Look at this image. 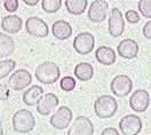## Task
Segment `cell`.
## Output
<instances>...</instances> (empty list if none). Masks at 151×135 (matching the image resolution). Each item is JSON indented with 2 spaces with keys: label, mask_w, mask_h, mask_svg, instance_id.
Wrapping results in <instances>:
<instances>
[{
  "label": "cell",
  "mask_w": 151,
  "mask_h": 135,
  "mask_svg": "<svg viewBox=\"0 0 151 135\" xmlns=\"http://www.w3.org/2000/svg\"><path fill=\"white\" fill-rule=\"evenodd\" d=\"M4 6H5L7 11L13 13V11H15L19 8V1L17 0H6L4 2Z\"/></svg>",
  "instance_id": "obj_28"
},
{
  "label": "cell",
  "mask_w": 151,
  "mask_h": 135,
  "mask_svg": "<svg viewBox=\"0 0 151 135\" xmlns=\"http://www.w3.org/2000/svg\"><path fill=\"white\" fill-rule=\"evenodd\" d=\"M125 31V19L122 11L118 8H113L109 16V33L112 37H120Z\"/></svg>",
  "instance_id": "obj_11"
},
{
  "label": "cell",
  "mask_w": 151,
  "mask_h": 135,
  "mask_svg": "<svg viewBox=\"0 0 151 135\" xmlns=\"http://www.w3.org/2000/svg\"><path fill=\"white\" fill-rule=\"evenodd\" d=\"M60 87L61 89H63L64 92H71L76 87V80L72 77H63L61 79V83H60Z\"/></svg>",
  "instance_id": "obj_26"
},
{
  "label": "cell",
  "mask_w": 151,
  "mask_h": 135,
  "mask_svg": "<svg viewBox=\"0 0 151 135\" xmlns=\"http://www.w3.org/2000/svg\"><path fill=\"white\" fill-rule=\"evenodd\" d=\"M94 36L92 33H89V32H81L73 40V48L80 55L89 54L94 48Z\"/></svg>",
  "instance_id": "obj_6"
},
{
  "label": "cell",
  "mask_w": 151,
  "mask_h": 135,
  "mask_svg": "<svg viewBox=\"0 0 151 135\" xmlns=\"http://www.w3.org/2000/svg\"><path fill=\"white\" fill-rule=\"evenodd\" d=\"M58 106V98L53 93L44 94L37 103V111L41 116H48Z\"/></svg>",
  "instance_id": "obj_14"
},
{
  "label": "cell",
  "mask_w": 151,
  "mask_h": 135,
  "mask_svg": "<svg viewBox=\"0 0 151 135\" xmlns=\"http://www.w3.org/2000/svg\"><path fill=\"white\" fill-rule=\"evenodd\" d=\"M94 125L89 118L85 116L77 117L71 125L68 135H93Z\"/></svg>",
  "instance_id": "obj_8"
},
{
  "label": "cell",
  "mask_w": 151,
  "mask_h": 135,
  "mask_svg": "<svg viewBox=\"0 0 151 135\" xmlns=\"http://www.w3.org/2000/svg\"><path fill=\"white\" fill-rule=\"evenodd\" d=\"M42 9L46 13H56L57 10L61 8L62 1L61 0H42L41 2Z\"/></svg>",
  "instance_id": "obj_24"
},
{
  "label": "cell",
  "mask_w": 151,
  "mask_h": 135,
  "mask_svg": "<svg viewBox=\"0 0 151 135\" xmlns=\"http://www.w3.org/2000/svg\"><path fill=\"white\" fill-rule=\"evenodd\" d=\"M109 4L105 0H95L91 4L88 9V19L94 23H101L106 19Z\"/></svg>",
  "instance_id": "obj_12"
},
{
  "label": "cell",
  "mask_w": 151,
  "mask_h": 135,
  "mask_svg": "<svg viewBox=\"0 0 151 135\" xmlns=\"http://www.w3.org/2000/svg\"><path fill=\"white\" fill-rule=\"evenodd\" d=\"M101 135H119V133H118V131H117L116 128H113V127H108V128L103 129V132H102Z\"/></svg>",
  "instance_id": "obj_30"
},
{
  "label": "cell",
  "mask_w": 151,
  "mask_h": 135,
  "mask_svg": "<svg viewBox=\"0 0 151 135\" xmlns=\"http://www.w3.org/2000/svg\"><path fill=\"white\" fill-rule=\"evenodd\" d=\"M118 54L124 58L131 60L137 56L139 54V45L133 39H124L123 41L119 42L117 47Z\"/></svg>",
  "instance_id": "obj_15"
},
{
  "label": "cell",
  "mask_w": 151,
  "mask_h": 135,
  "mask_svg": "<svg viewBox=\"0 0 151 135\" xmlns=\"http://www.w3.org/2000/svg\"><path fill=\"white\" fill-rule=\"evenodd\" d=\"M38 2V0H35V1H29V0H24V4H27V5H29V6H36Z\"/></svg>",
  "instance_id": "obj_31"
},
{
  "label": "cell",
  "mask_w": 151,
  "mask_h": 135,
  "mask_svg": "<svg viewBox=\"0 0 151 135\" xmlns=\"http://www.w3.org/2000/svg\"><path fill=\"white\" fill-rule=\"evenodd\" d=\"M66 10L72 15H81L86 10L87 0H66L65 2Z\"/></svg>",
  "instance_id": "obj_22"
},
{
  "label": "cell",
  "mask_w": 151,
  "mask_h": 135,
  "mask_svg": "<svg viewBox=\"0 0 151 135\" xmlns=\"http://www.w3.org/2000/svg\"><path fill=\"white\" fill-rule=\"evenodd\" d=\"M44 95V89L42 87L38 86V85H33L30 87L29 89L25 90V93L23 94V102L24 104L31 106L37 104L39 98Z\"/></svg>",
  "instance_id": "obj_19"
},
{
  "label": "cell",
  "mask_w": 151,
  "mask_h": 135,
  "mask_svg": "<svg viewBox=\"0 0 151 135\" xmlns=\"http://www.w3.org/2000/svg\"><path fill=\"white\" fill-rule=\"evenodd\" d=\"M125 17L126 19L129 22V23H132V24H135V23H139L140 22V15H139V13L137 11H135V10H127L126 11V14H125Z\"/></svg>",
  "instance_id": "obj_27"
},
{
  "label": "cell",
  "mask_w": 151,
  "mask_h": 135,
  "mask_svg": "<svg viewBox=\"0 0 151 135\" xmlns=\"http://www.w3.org/2000/svg\"><path fill=\"white\" fill-rule=\"evenodd\" d=\"M32 81V76L25 69H19L15 71L9 78L8 86L14 90H21L28 87Z\"/></svg>",
  "instance_id": "obj_10"
},
{
  "label": "cell",
  "mask_w": 151,
  "mask_h": 135,
  "mask_svg": "<svg viewBox=\"0 0 151 135\" xmlns=\"http://www.w3.org/2000/svg\"><path fill=\"white\" fill-rule=\"evenodd\" d=\"M119 128L124 135H137L142 129L141 118L136 115H127L120 119Z\"/></svg>",
  "instance_id": "obj_5"
},
{
  "label": "cell",
  "mask_w": 151,
  "mask_h": 135,
  "mask_svg": "<svg viewBox=\"0 0 151 135\" xmlns=\"http://www.w3.org/2000/svg\"><path fill=\"white\" fill-rule=\"evenodd\" d=\"M72 120V111L68 106H61L57 111L50 117V125L56 129H64L70 125Z\"/></svg>",
  "instance_id": "obj_9"
},
{
  "label": "cell",
  "mask_w": 151,
  "mask_h": 135,
  "mask_svg": "<svg viewBox=\"0 0 151 135\" xmlns=\"http://www.w3.org/2000/svg\"><path fill=\"white\" fill-rule=\"evenodd\" d=\"M137 7L144 17L151 19V0H140Z\"/></svg>",
  "instance_id": "obj_25"
},
{
  "label": "cell",
  "mask_w": 151,
  "mask_h": 135,
  "mask_svg": "<svg viewBox=\"0 0 151 135\" xmlns=\"http://www.w3.org/2000/svg\"><path fill=\"white\" fill-rule=\"evenodd\" d=\"M23 21L19 16L16 15H7L1 21V29L6 31L7 33H17L22 29Z\"/></svg>",
  "instance_id": "obj_16"
},
{
  "label": "cell",
  "mask_w": 151,
  "mask_h": 135,
  "mask_svg": "<svg viewBox=\"0 0 151 135\" xmlns=\"http://www.w3.org/2000/svg\"><path fill=\"white\" fill-rule=\"evenodd\" d=\"M75 76L81 81H88L94 76V69L89 63H79L75 68Z\"/></svg>",
  "instance_id": "obj_20"
},
{
  "label": "cell",
  "mask_w": 151,
  "mask_h": 135,
  "mask_svg": "<svg viewBox=\"0 0 151 135\" xmlns=\"http://www.w3.org/2000/svg\"><path fill=\"white\" fill-rule=\"evenodd\" d=\"M16 62L14 60H6V61H0V78L4 79L7 77L10 72L15 69Z\"/></svg>",
  "instance_id": "obj_23"
},
{
  "label": "cell",
  "mask_w": 151,
  "mask_h": 135,
  "mask_svg": "<svg viewBox=\"0 0 151 135\" xmlns=\"http://www.w3.org/2000/svg\"><path fill=\"white\" fill-rule=\"evenodd\" d=\"M118 110V103L116 98L110 95L100 96L94 103L95 115L99 118H111Z\"/></svg>",
  "instance_id": "obj_3"
},
{
  "label": "cell",
  "mask_w": 151,
  "mask_h": 135,
  "mask_svg": "<svg viewBox=\"0 0 151 135\" xmlns=\"http://www.w3.org/2000/svg\"><path fill=\"white\" fill-rule=\"evenodd\" d=\"M110 88H111V92L116 96L124 97L132 92L133 81L128 76L119 75V76H116L112 79Z\"/></svg>",
  "instance_id": "obj_4"
},
{
  "label": "cell",
  "mask_w": 151,
  "mask_h": 135,
  "mask_svg": "<svg viewBox=\"0 0 151 135\" xmlns=\"http://www.w3.org/2000/svg\"><path fill=\"white\" fill-rule=\"evenodd\" d=\"M150 104V97L147 90L144 89H137L133 93L129 98V106L136 112H144Z\"/></svg>",
  "instance_id": "obj_13"
},
{
  "label": "cell",
  "mask_w": 151,
  "mask_h": 135,
  "mask_svg": "<svg viewBox=\"0 0 151 135\" xmlns=\"http://www.w3.org/2000/svg\"><path fill=\"white\" fill-rule=\"evenodd\" d=\"M52 33L55 38L60 39V40H65V39L70 38V36L72 34V28H71L70 23H68L66 21L60 19L53 24Z\"/></svg>",
  "instance_id": "obj_17"
},
{
  "label": "cell",
  "mask_w": 151,
  "mask_h": 135,
  "mask_svg": "<svg viewBox=\"0 0 151 135\" xmlns=\"http://www.w3.org/2000/svg\"><path fill=\"white\" fill-rule=\"evenodd\" d=\"M25 29L28 31L29 34L37 37V38H45L48 36V29L47 23L44 19H39V17H29L25 22Z\"/></svg>",
  "instance_id": "obj_7"
},
{
  "label": "cell",
  "mask_w": 151,
  "mask_h": 135,
  "mask_svg": "<svg viewBox=\"0 0 151 135\" xmlns=\"http://www.w3.org/2000/svg\"><path fill=\"white\" fill-rule=\"evenodd\" d=\"M143 36L147 39H151V21L147 22L143 27Z\"/></svg>",
  "instance_id": "obj_29"
},
{
  "label": "cell",
  "mask_w": 151,
  "mask_h": 135,
  "mask_svg": "<svg viewBox=\"0 0 151 135\" xmlns=\"http://www.w3.org/2000/svg\"><path fill=\"white\" fill-rule=\"evenodd\" d=\"M0 47H1V53L0 56L5 57L8 56L10 54L14 53L15 50V44H14V39L12 38L8 34L5 33H0Z\"/></svg>",
  "instance_id": "obj_21"
},
{
  "label": "cell",
  "mask_w": 151,
  "mask_h": 135,
  "mask_svg": "<svg viewBox=\"0 0 151 135\" xmlns=\"http://www.w3.org/2000/svg\"><path fill=\"white\" fill-rule=\"evenodd\" d=\"M61 75L60 68L56 63L54 62H44L40 65H38L36 69V78L38 81L46 84V85H50L54 84L56 80H58Z\"/></svg>",
  "instance_id": "obj_1"
},
{
  "label": "cell",
  "mask_w": 151,
  "mask_h": 135,
  "mask_svg": "<svg viewBox=\"0 0 151 135\" xmlns=\"http://www.w3.org/2000/svg\"><path fill=\"white\" fill-rule=\"evenodd\" d=\"M95 57L99 63H101L103 65H111L116 62V52L111 47L101 46L96 50Z\"/></svg>",
  "instance_id": "obj_18"
},
{
  "label": "cell",
  "mask_w": 151,
  "mask_h": 135,
  "mask_svg": "<svg viewBox=\"0 0 151 135\" xmlns=\"http://www.w3.org/2000/svg\"><path fill=\"white\" fill-rule=\"evenodd\" d=\"M36 126V119L31 111L29 110H19L13 116V128L19 133H29Z\"/></svg>",
  "instance_id": "obj_2"
}]
</instances>
